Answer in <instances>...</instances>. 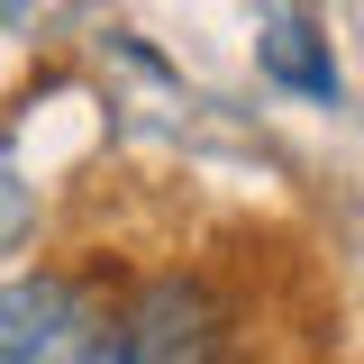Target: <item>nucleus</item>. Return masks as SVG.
<instances>
[{
	"label": "nucleus",
	"instance_id": "f257e3e1",
	"mask_svg": "<svg viewBox=\"0 0 364 364\" xmlns=\"http://www.w3.org/2000/svg\"><path fill=\"white\" fill-rule=\"evenodd\" d=\"M0 364H136L128 301L73 273H18L0 282Z\"/></svg>",
	"mask_w": 364,
	"mask_h": 364
},
{
	"label": "nucleus",
	"instance_id": "f03ea898",
	"mask_svg": "<svg viewBox=\"0 0 364 364\" xmlns=\"http://www.w3.org/2000/svg\"><path fill=\"white\" fill-rule=\"evenodd\" d=\"M255 55H264V73H273L282 91H301V100H337V64H328V37H318L310 18H273Z\"/></svg>",
	"mask_w": 364,
	"mask_h": 364
}]
</instances>
